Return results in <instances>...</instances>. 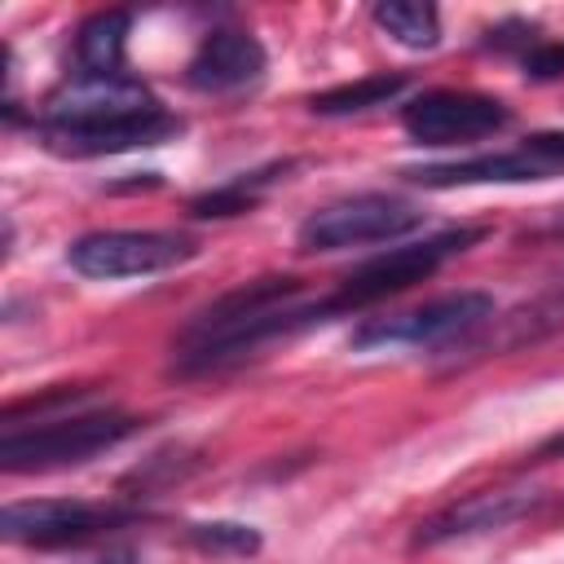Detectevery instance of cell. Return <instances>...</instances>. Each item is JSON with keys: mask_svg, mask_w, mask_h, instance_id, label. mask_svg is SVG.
<instances>
[{"mask_svg": "<svg viewBox=\"0 0 564 564\" xmlns=\"http://www.w3.org/2000/svg\"><path fill=\"white\" fill-rule=\"evenodd\" d=\"M145 423L123 410H79V414H53L35 427H4L0 436V471L31 476V471H57L79 467L128 436H137Z\"/></svg>", "mask_w": 564, "mask_h": 564, "instance_id": "obj_1", "label": "cell"}, {"mask_svg": "<svg viewBox=\"0 0 564 564\" xmlns=\"http://www.w3.org/2000/svg\"><path fill=\"white\" fill-rule=\"evenodd\" d=\"M485 238H489L485 225H458V229L427 234V238H419V242L388 247V251H379V256L352 264V269L339 278V286L326 295V304H330L335 317H339V313H361V308H370V304H379V300H392V295L419 286V282L432 278L441 264H449L454 256L471 251V247L485 242Z\"/></svg>", "mask_w": 564, "mask_h": 564, "instance_id": "obj_2", "label": "cell"}, {"mask_svg": "<svg viewBox=\"0 0 564 564\" xmlns=\"http://www.w3.org/2000/svg\"><path fill=\"white\" fill-rule=\"evenodd\" d=\"M419 225H423V212L410 198H401V194H383V189L344 194L335 203L313 207L300 220L295 251H304V256H330V251H348V247L397 242V238L414 234Z\"/></svg>", "mask_w": 564, "mask_h": 564, "instance_id": "obj_3", "label": "cell"}, {"mask_svg": "<svg viewBox=\"0 0 564 564\" xmlns=\"http://www.w3.org/2000/svg\"><path fill=\"white\" fill-rule=\"evenodd\" d=\"M498 313L494 295L489 291H449V295H436L419 308H405V313H388V317H366L348 348L352 352H375V348H445L454 339H471L480 326H489Z\"/></svg>", "mask_w": 564, "mask_h": 564, "instance_id": "obj_4", "label": "cell"}, {"mask_svg": "<svg viewBox=\"0 0 564 564\" xmlns=\"http://www.w3.org/2000/svg\"><path fill=\"white\" fill-rule=\"evenodd\" d=\"M141 520V507L128 502H84V498H26L9 502L0 511L4 542L35 546V551H62L84 546L97 538H110L115 529H128Z\"/></svg>", "mask_w": 564, "mask_h": 564, "instance_id": "obj_5", "label": "cell"}, {"mask_svg": "<svg viewBox=\"0 0 564 564\" xmlns=\"http://www.w3.org/2000/svg\"><path fill=\"white\" fill-rule=\"evenodd\" d=\"M198 242L172 229H93L66 247V264L88 282H119V278H150L176 264H189Z\"/></svg>", "mask_w": 564, "mask_h": 564, "instance_id": "obj_6", "label": "cell"}, {"mask_svg": "<svg viewBox=\"0 0 564 564\" xmlns=\"http://www.w3.org/2000/svg\"><path fill=\"white\" fill-rule=\"evenodd\" d=\"M511 123L498 97L463 88H427L401 106V128L414 145H471Z\"/></svg>", "mask_w": 564, "mask_h": 564, "instance_id": "obj_7", "label": "cell"}, {"mask_svg": "<svg viewBox=\"0 0 564 564\" xmlns=\"http://www.w3.org/2000/svg\"><path fill=\"white\" fill-rule=\"evenodd\" d=\"M163 106L154 88L141 75L115 70V75H66L40 106L35 128H93L123 115H141Z\"/></svg>", "mask_w": 564, "mask_h": 564, "instance_id": "obj_8", "label": "cell"}, {"mask_svg": "<svg viewBox=\"0 0 564 564\" xmlns=\"http://www.w3.org/2000/svg\"><path fill=\"white\" fill-rule=\"evenodd\" d=\"M542 502H546V489H533V485L529 489H485V494L458 498V502L432 511L427 520H419L414 533H410V546L427 551V546H445V542H458V538L494 533V529H507V524L533 516Z\"/></svg>", "mask_w": 564, "mask_h": 564, "instance_id": "obj_9", "label": "cell"}, {"mask_svg": "<svg viewBox=\"0 0 564 564\" xmlns=\"http://www.w3.org/2000/svg\"><path fill=\"white\" fill-rule=\"evenodd\" d=\"M185 123L167 110H141V115H123L110 123H93V128H35L40 145L48 154L62 159H101V154H123V150H145V145H163L181 132Z\"/></svg>", "mask_w": 564, "mask_h": 564, "instance_id": "obj_10", "label": "cell"}, {"mask_svg": "<svg viewBox=\"0 0 564 564\" xmlns=\"http://www.w3.org/2000/svg\"><path fill=\"white\" fill-rule=\"evenodd\" d=\"M264 70H269V53L251 31L216 26L194 48V57L185 66V84L194 93H207V97H229V93L260 84Z\"/></svg>", "mask_w": 564, "mask_h": 564, "instance_id": "obj_11", "label": "cell"}, {"mask_svg": "<svg viewBox=\"0 0 564 564\" xmlns=\"http://www.w3.org/2000/svg\"><path fill=\"white\" fill-rule=\"evenodd\" d=\"M560 172L555 159L533 150L529 141L516 150H489L454 163H423V167H401L405 181L427 185V189H454V185H529V181H551Z\"/></svg>", "mask_w": 564, "mask_h": 564, "instance_id": "obj_12", "label": "cell"}, {"mask_svg": "<svg viewBox=\"0 0 564 564\" xmlns=\"http://www.w3.org/2000/svg\"><path fill=\"white\" fill-rule=\"evenodd\" d=\"M132 13L128 9H101L79 22L75 31V70L70 75H115L123 70Z\"/></svg>", "mask_w": 564, "mask_h": 564, "instance_id": "obj_13", "label": "cell"}, {"mask_svg": "<svg viewBox=\"0 0 564 564\" xmlns=\"http://www.w3.org/2000/svg\"><path fill=\"white\" fill-rule=\"evenodd\" d=\"M286 172H291V159H282V163H264V167H256V172H238L234 181H225V185L198 194V198L189 203V216H194V220H229V216H247V212H256V207L264 203V194H269L278 181H286Z\"/></svg>", "mask_w": 564, "mask_h": 564, "instance_id": "obj_14", "label": "cell"}, {"mask_svg": "<svg viewBox=\"0 0 564 564\" xmlns=\"http://www.w3.org/2000/svg\"><path fill=\"white\" fill-rule=\"evenodd\" d=\"M405 88H410V75H401V70H383V75H361V79H352V84H335V88H326V93H313L304 106H308L313 115L344 119V115L379 110V106L397 101Z\"/></svg>", "mask_w": 564, "mask_h": 564, "instance_id": "obj_15", "label": "cell"}, {"mask_svg": "<svg viewBox=\"0 0 564 564\" xmlns=\"http://www.w3.org/2000/svg\"><path fill=\"white\" fill-rule=\"evenodd\" d=\"M370 22L401 48L427 53L441 44V13L427 0H379L370 4Z\"/></svg>", "mask_w": 564, "mask_h": 564, "instance_id": "obj_16", "label": "cell"}, {"mask_svg": "<svg viewBox=\"0 0 564 564\" xmlns=\"http://www.w3.org/2000/svg\"><path fill=\"white\" fill-rule=\"evenodd\" d=\"M185 538L203 555H234V560L256 555L264 546L260 529L256 524H242V520H194V524H185Z\"/></svg>", "mask_w": 564, "mask_h": 564, "instance_id": "obj_17", "label": "cell"}, {"mask_svg": "<svg viewBox=\"0 0 564 564\" xmlns=\"http://www.w3.org/2000/svg\"><path fill=\"white\" fill-rule=\"evenodd\" d=\"M189 471H198V458H185V449H159V454H150L137 471H128L119 485H123V489H137L132 498H150L154 489H163V485H172V480H185Z\"/></svg>", "mask_w": 564, "mask_h": 564, "instance_id": "obj_18", "label": "cell"}, {"mask_svg": "<svg viewBox=\"0 0 564 564\" xmlns=\"http://www.w3.org/2000/svg\"><path fill=\"white\" fill-rule=\"evenodd\" d=\"M520 70L524 79H538V84L564 79V40H538L529 53H520Z\"/></svg>", "mask_w": 564, "mask_h": 564, "instance_id": "obj_19", "label": "cell"}, {"mask_svg": "<svg viewBox=\"0 0 564 564\" xmlns=\"http://www.w3.org/2000/svg\"><path fill=\"white\" fill-rule=\"evenodd\" d=\"M551 458H564V427H560V432H551L546 441H538V445L524 454V463H520V467H538V463H551Z\"/></svg>", "mask_w": 564, "mask_h": 564, "instance_id": "obj_20", "label": "cell"}]
</instances>
